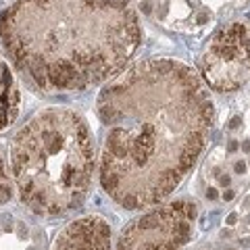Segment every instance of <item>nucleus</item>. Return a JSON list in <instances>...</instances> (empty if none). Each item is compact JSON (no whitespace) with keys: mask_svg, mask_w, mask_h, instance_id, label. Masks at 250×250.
Returning a JSON list of instances; mask_svg holds the SVG:
<instances>
[{"mask_svg":"<svg viewBox=\"0 0 250 250\" xmlns=\"http://www.w3.org/2000/svg\"><path fill=\"white\" fill-rule=\"evenodd\" d=\"M231 198H234V192H231V190H227V192L223 194V200H231Z\"/></svg>","mask_w":250,"mask_h":250,"instance_id":"12","label":"nucleus"},{"mask_svg":"<svg viewBox=\"0 0 250 250\" xmlns=\"http://www.w3.org/2000/svg\"><path fill=\"white\" fill-rule=\"evenodd\" d=\"M202 73L213 90L234 92L250 77V38L242 23L221 29L202 58Z\"/></svg>","mask_w":250,"mask_h":250,"instance_id":"5","label":"nucleus"},{"mask_svg":"<svg viewBox=\"0 0 250 250\" xmlns=\"http://www.w3.org/2000/svg\"><path fill=\"white\" fill-rule=\"evenodd\" d=\"M13 198V186H11V179L7 175V167H4V159L0 154V204H4Z\"/></svg>","mask_w":250,"mask_h":250,"instance_id":"8","label":"nucleus"},{"mask_svg":"<svg viewBox=\"0 0 250 250\" xmlns=\"http://www.w3.org/2000/svg\"><path fill=\"white\" fill-rule=\"evenodd\" d=\"M221 183H223V186H227V183H229V177H227V175H225V177H221Z\"/></svg>","mask_w":250,"mask_h":250,"instance_id":"15","label":"nucleus"},{"mask_svg":"<svg viewBox=\"0 0 250 250\" xmlns=\"http://www.w3.org/2000/svg\"><path fill=\"white\" fill-rule=\"evenodd\" d=\"M236 221H238V215H236V213H231V215L227 217V225H234Z\"/></svg>","mask_w":250,"mask_h":250,"instance_id":"11","label":"nucleus"},{"mask_svg":"<svg viewBox=\"0 0 250 250\" xmlns=\"http://www.w3.org/2000/svg\"><path fill=\"white\" fill-rule=\"evenodd\" d=\"M240 123H242V119H240V117H234V119H231V123H229V127H231V129H236V127H240Z\"/></svg>","mask_w":250,"mask_h":250,"instance_id":"10","label":"nucleus"},{"mask_svg":"<svg viewBox=\"0 0 250 250\" xmlns=\"http://www.w3.org/2000/svg\"><path fill=\"white\" fill-rule=\"evenodd\" d=\"M198 215L196 202L175 200L142 215L127 225L117 250H179L190 240Z\"/></svg>","mask_w":250,"mask_h":250,"instance_id":"4","label":"nucleus"},{"mask_svg":"<svg viewBox=\"0 0 250 250\" xmlns=\"http://www.w3.org/2000/svg\"><path fill=\"white\" fill-rule=\"evenodd\" d=\"M234 169H236V173H244V171H246V165H244L242 160H238V163H236V167H234Z\"/></svg>","mask_w":250,"mask_h":250,"instance_id":"9","label":"nucleus"},{"mask_svg":"<svg viewBox=\"0 0 250 250\" xmlns=\"http://www.w3.org/2000/svg\"><path fill=\"white\" fill-rule=\"evenodd\" d=\"M19 111V90L8 65L0 58V132L15 121Z\"/></svg>","mask_w":250,"mask_h":250,"instance_id":"7","label":"nucleus"},{"mask_svg":"<svg viewBox=\"0 0 250 250\" xmlns=\"http://www.w3.org/2000/svg\"><path fill=\"white\" fill-rule=\"evenodd\" d=\"M206 196H208V198H217V192H215V190H208Z\"/></svg>","mask_w":250,"mask_h":250,"instance_id":"14","label":"nucleus"},{"mask_svg":"<svg viewBox=\"0 0 250 250\" xmlns=\"http://www.w3.org/2000/svg\"><path fill=\"white\" fill-rule=\"evenodd\" d=\"M242 150H244V152H250V142H244V144H242Z\"/></svg>","mask_w":250,"mask_h":250,"instance_id":"13","label":"nucleus"},{"mask_svg":"<svg viewBox=\"0 0 250 250\" xmlns=\"http://www.w3.org/2000/svg\"><path fill=\"white\" fill-rule=\"evenodd\" d=\"M100 183L125 208L159 204L175 192L204 150L215 109L187 65L150 58L102 88Z\"/></svg>","mask_w":250,"mask_h":250,"instance_id":"1","label":"nucleus"},{"mask_svg":"<svg viewBox=\"0 0 250 250\" xmlns=\"http://www.w3.org/2000/svg\"><path fill=\"white\" fill-rule=\"evenodd\" d=\"M52 250H111V227L96 215L77 219L58 236Z\"/></svg>","mask_w":250,"mask_h":250,"instance_id":"6","label":"nucleus"},{"mask_svg":"<svg viewBox=\"0 0 250 250\" xmlns=\"http://www.w3.org/2000/svg\"><path fill=\"white\" fill-rule=\"evenodd\" d=\"M94 140L75 111L48 109L29 119L11 144V173L21 202L38 215H62L88 196Z\"/></svg>","mask_w":250,"mask_h":250,"instance_id":"3","label":"nucleus"},{"mask_svg":"<svg viewBox=\"0 0 250 250\" xmlns=\"http://www.w3.org/2000/svg\"><path fill=\"white\" fill-rule=\"evenodd\" d=\"M0 42L44 92H73L109 79L142 42L129 0H17L0 15Z\"/></svg>","mask_w":250,"mask_h":250,"instance_id":"2","label":"nucleus"}]
</instances>
